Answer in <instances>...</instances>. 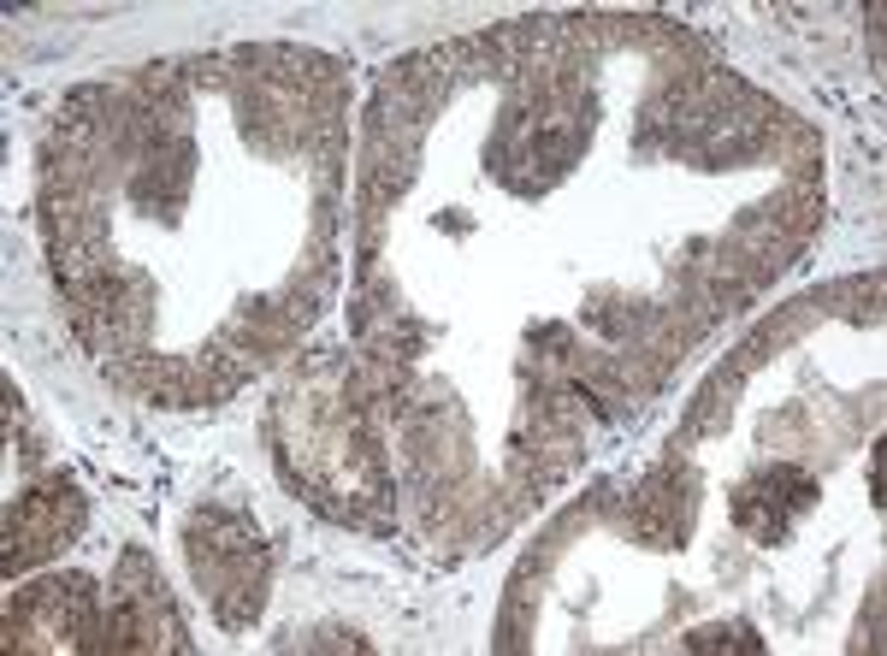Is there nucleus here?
Wrapping results in <instances>:
<instances>
[{
  "label": "nucleus",
  "instance_id": "obj_1",
  "mask_svg": "<svg viewBox=\"0 0 887 656\" xmlns=\"http://www.w3.org/2000/svg\"><path fill=\"white\" fill-rule=\"evenodd\" d=\"M692 645H698V651H710V645H740V651H757V639H752V633H740V627H716V633H692Z\"/></svg>",
  "mask_w": 887,
  "mask_h": 656
}]
</instances>
